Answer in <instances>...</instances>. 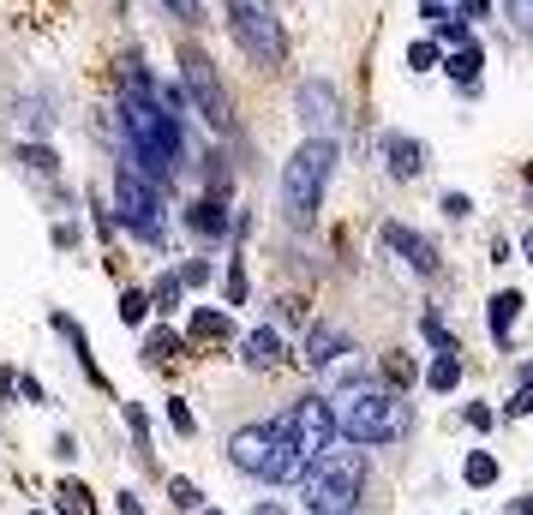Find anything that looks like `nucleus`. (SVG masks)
Wrapping results in <instances>:
<instances>
[{
  "mask_svg": "<svg viewBox=\"0 0 533 515\" xmlns=\"http://www.w3.org/2000/svg\"><path fill=\"white\" fill-rule=\"evenodd\" d=\"M120 132H126V162H132L144 180L168 186V180L180 174V162H186L180 114L162 102L156 78H150L138 60H126V72H120Z\"/></svg>",
  "mask_w": 533,
  "mask_h": 515,
  "instance_id": "1",
  "label": "nucleus"
},
{
  "mask_svg": "<svg viewBox=\"0 0 533 515\" xmlns=\"http://www.w3.org/2000/svg\"><path fill=\"white\" fill-rule=\"evenodd\" d=\"M330 414H336V438H348V444H396L414 426V408L390 390H372V384L342 390L330 402Z\"/></svg>",
  "mask_w": 533,
  "mask_h": 515,
  "instance_id": "2",
  "label": "nucleus"
},
{
  "mask_svg": "<svg viewBox=\"0 0 533 515\" xmlns=\"http://www.w3.org/2000/svg\"><path fill=\"white\" fill-rule=\"evenodd\" d=\"M228 462H234L240 474L264 480V486H300V474H306V456L294 450V438H288L276 420L240 426V432L228 438Z\"/></svg>",
  "mask_w": 533,
  "mask_h": 515,
  "instance_id": "3",
  "label": "nucleus"
},
{
  "mask_svg": "<svg viewBox=\"0 0 533 515\" xmlns=\"http://www.w3.org/2000/svg\"><path fill=\"white\" fill-rule=\"evenodd\" d=\"M330 174H336V138H306V144L288 156V168H282V216H288L294 228H312Z\"/></svg>",
  "mask_w": 533,
  "mask_h": 515,
  "instance_id": "4",
  "label": "nucleus"
},
{
  "mask_svg": "<svg viewBox=\"0 0 533 515\" xmlns=\"http://www.w3.org/2000/svg\"><path fill=\"white\" fill-rule=\"evenodd\" d=\"M306 510L312 515H360V486H366V456L360 450H324L306 474Z\"/></svg>",
  "mask_w": 533,
  "mask_h": 515,
  "instance_id": "5",
  "label": "nucleus"
},
{
  "mask_svg": "<svg viewBox=\"0 0 533 515\" xmlns=\"http://www.w3.org/2000/svg\"><path fill=\"white\" fill-rule=\"evenodd\" d=\"M114 216H120V228L138 234L144 246H162V186L144 180L126 156H120V168H114Z\"/></svg>",
  "mask_w": 533,
  "mask_h": 515,
  "instance_id": "6",
  "label": "nucleus"
},
{
  "mask_svg": "<svg viewBox=\"0 0 533 515\" xmlns=\"http://www.w3.org/2000/svg\"><path fill=\"white\" fill-rule=\"evenodd\" d=\"M228 30L264 72L288 60V36H282V18L270 0H228Z\"/></svg>",
  "mask_w": 533,
  "mask_h": 515,
  "instance_id": "7",
  "label": "nucleus"
},
{
  "mask_svg": "<svg viewBox=\"0 0 533 515\" xmlns=\"http://www.w3.org/2000/svg\"><path fill=\"white\" fill-rule=\"evenodd\" d=\"M180 84H186V96H192V114H204V126H210V132H234V102H228V90H222L216 66H210L198 48H186V54H180Z\"/></svg>",
  "mask_w": 533,
  "mask_h": 515,
  "instance_id": "8",
  "label": "nucleus"
},
{
  "mask_svg": "<svg viewBox=\"0 0 533 515\" xmlns=\"http://www.w3.org/2000/svg\"><path fill=\"white\" fill-rule=\"evenodd\" d=\"M276 426L294 438V450L306 456V468H312V462L336 444V414H330V402H324V396H300V402H294Z\"/></svg>",
  "mask_w": 533,
  "mask_h": 515,
  "instance_id": "9",
  "label": "nucleus"
},
{
  "mask_svg": "<svg viewBox=\"0 0 533 515\" xmlns=\"http://www.w3.org/2000/svg\"><path fill=\"white\" fill-rule=\"evenodd\" d=\"M294 108H300V120L312 126V138H330L336 126H342V96L324 84V78H312V84H300V96H294Z\"/></svg>",
  "mask_w": 533,
  "mask_h": 515,
  "instance_id": "10",
  "label": "nucleus"
},
{
  "mask_svg": "<svg viewBox=\"0 0 533 515\" xmlns=\"http://www.w3.org/2000/svg\"><path fill=\"white\" fill-rule=\"evenodd\" d=\"M384 246H390V252H402V258H408V270L438 276V246H432L426 234H414V228H402V222H384Z\"/></svg>",
  "mask_w": 533,
  "mask_h": 515,
  "instance_id": "11",
  "label": "nucleus"
},
{
  "mask_svg": "<svg viewBox=\"0 0 533 515\" xmlns=\"http://www.w3.org/2000/svg\"><path fill=\"white\" fill-rule=\"evenodd\" d=\"M378 150H384V162H390V174H396V180H414V174L426 168V144H420V138L384 132V144H378Z\"/></svg>",
  "mask_w": 533,
  "mask_h": 515,
  "instance_id": "12",
  "label": "nucleus"
},
{
  "mask_svg": "<svg viewBox=\"0 0 533 515\" xmlns=\"http://www.w3.org/2000/svg\"><path fill=\"white\" fill-rule=\"evenodd\" d=\"M342 354H348V336H342L336 324H312V336H306V366H312V372H330Z\"/></svg>",
  "mask_w": 533,
  "mask_h": 515,
  "instance_id": "13",
  "label": "nucleus"
},
{
  "mask_svg": "<svg viewBox=\"0 0 533 515\" xmlns=\"http://www.w3.org/2000/svg\"><path fill=\"white\" fill-rule=\"evenodd\" d=\"M186 228H192V234H204V240H222V234H228L234 222H228V204H222V198L210 192V198H198V204L186 210Z\"/></svg>",
  "mask_w": 533,
  "mask_h": 515,
  "instance_id": "14",
  "label": "nucleus"
},
{
  "mask_svg": "<svg viewBox=\"0 0 533 515\" xmlns=\"http://www.w3.org/2000/svg\"><path fill=\"white\" fill-rule=\"evenodd\" d=\"M48 324H54V330H60V336H66V348H72V354H78V372H84V378H90V384H96V390H108V378H102V366H96V354H90V342H84V330H78V324H72V318H66V312H54V318H48Z\"/></svg>",
  "mask_w": 533,
  "mask_h": 515,
  "instance_id": "15",
  "label": "nucleus"
},
{
  "mask_svg": "<svg viewBox=\"0 0 533 515\" xmlns=\"http://www.w3.org/2000/svg\"><path fill=\"white\" fill-rule=\"evenodd\" d=\"M240 360H246L252 372H276V366H282L288 354H282V336H276V330L264 324V330H252V336H246V348H240Z\"/></svg>",
  "mask_w": 533,
  "mask_h": 515,
  "instance_id": "16",
  "label": "nucleus"
},
{
  "mask_svg": "<svg viewBox=\"0 0 533 515\" xmlns=\"http://www.w3.org/2000/svg\"><path fill=\"white\" fill-rule=\"evenodd\" d=\"M522 306H528V300H522L516 288H504V294H498V300L486 306V324H492V336H498V342H510V330H516V318H522Z\"/></svg>",
  "mask_w": 533,
  "mask_h": 515,
  "instance_id": "17",
  "label": "nucleus"
},
{
  "mask_svg": "<svg viewBox=\"0 0 533 515\" xmlns=\"http://www.w3.org/2000/svg\"><path fill=\"white\" fill-rule=\"evenodd\" d=\"M192 336H198V342H228V336H234V324H228V312L198 306V312H192Z\"/></svg>",
  "mask_w": 533,
  "mask_h": 515,
  "instance_id": "18",
  "label": "nucleus"
},
{
  "mask_svg": "<svg viewBox=\"0 0 533 515\" xmlns=\"http://www.w3.org/2000/svg\"><path fill=\"white\" fill-rule=\"evenodd\" d=\"M462 480H468L474 492L498 486V456H492V450H474V456H468V468H462Z\"/></svg>",
  "mask_w": 533,
  "mask_h": 515,
  "instance_id": "19",
  "label": "nucleus"
},
{
  "mask_svg": "<svg viewBox=\"0 0 533 515\" xmlns=\"http://www.w3.org/2000/svg\"><path fill=\"white\" fill-rule=\"evenodd\" d=\"M480 66H486V54H480L474 42H462V48L450 54V78H456V84H474V78H480Z\"/></svg>",
  "mask_w": 533,
  "mask_h": 515,
  "instance_id": "20",
  "label": "nucleus"
},
{
  "mask_svg": "<svg viewBox=\"0 0 533 515\" xmlns=\"http://www.w3.org/2000/svg\"><path fill=\"white\" fill-rule=\"evenodd\" d=\"M426 384H432L438 396H450V390L462 384V360H456V354H438V360H432V372H426Z\"/></svg>",
  "mask_w": 533,
  "mask_h": 515,
  "instance_id": "21",
  "label": "nucleus"
},
{
  "mask_svg": "<svg viewBox=\"0 0 533 515\" xmlns=\"http://www.w3.org/2000/svg\"><path fill=\"white\" fill-rule=\"evenodd\" d=\"M54 504H60V515H90V492H84L78 480H60V492H54Z\"/></svg>",
  "mask_w": 533,
  "mask_h": 515,
  "instance_id": "22",
  "label": "nucleus"
},
{
  "mask_svg": "<svg viewBox=\"0 0 533 515\" xmlns=\"http://www.w3.org/2000/svg\"><path fill=\"white\" fill-rule=\"evenodd\" d=\"M144 312H150V294H144V288H126V294H120V324H132V330H138V324H144Z\"/></svg>",
  "mask_w": 533,
  "mask_h": 515,
  "instance_id": "23",
  "label": "nucleus"
},
{
  "mask_svg": "<svg viewBox=\"0 0 533 515\" xmlns=\"http://www.w3.org/2000/svg\"><path fill=\"white\" fill-rule=\"evenodd\" d=\"M18 162H24L30 174H48V180H54V150H42V144H24V150H18Z\"/></svg>",
  "mask_w": 533,
  "mask_h": 515,
  "instance_id": "24",
  "label": "nucleus"
},
{
  "mask_svg": "<svg viewBox=\"0 0 533 515\" xmlns=\"http://www.w3.org/2000/svg\"><path fill=\"white\" fill-rule=\"evenodd\" d=\"M150 306H156V312H174V306H180V276H162L156 294H150Z\"/></svg>",
  "mask_w": 533,
  "mask_h": 515,
  "instance_id": "25",
  "label": "nucleus"
},
{
  "mask_svg": "<svg viewBox=\"0 0 533 515\" xmlns=\"http://www.w3.org/2000/svg\"><path fill=\"white\" fill-rule=\"evenodd\" d=\"M438 60H444V54H438V42H414V48H408V66H414V72H432Z\"/></svg>",
  "mask_w": 533,
  "mask_h": 515,
  "instance_id": "26",
  "label": "nucleus"
},
{
  "mask_svg": "<svg viewBox=\"0 0 533 515\" xmlns=\"http://www.w3.org/2000/svg\"><path fill=\"white\" fill-rule=\"evenodd\" d=\"M168 498H174L180 510H198V504H204V492H198L192 480H168Z\"/></svg>",
  "mask_w": 533,
  "mask_h": 515,
  "instance_id": "27",
  "label": "nucleus"
},
{
  "mask_svg": "<svg viewBox=\"0 0 533 515\" xmlns=\"http://www.w3.org/2000/svg\"><path fill=\"white\" fill-rule=\"evenodd\" d=\"M426 342H438V354H456V342H450V330H444L438 312H426Z\"/></svg>",
  "mask_w": 533,
  "mask_h": 515,
  "instance_id": "28",
  "label": "nucleus"
},
{
  "mask_svg": "<svg viewBox=\"0 0 533 515\" xmlns=\"http://www.w3.org/2000/svg\"><path fill=\"white\" fill-rule=\"evenodd\" d=\"M384 378H390V384H414V360H408V354H390V360H384Z\"/></svg>",
  "mask_w": 533,
  "mask_h": 515,
  "instance_id": "29",
  "label": "nucleus"
},
{
  "mask_svg": "<svg viewBox=\"0 0 533 515\" xmlns=\"http://www.w3.org/2000/svg\"><path fill=\"white\" fill-rule=\"evenodd\" d=\"M168 420H174V432H180V438H192V432H198V420H192V408H186V402H168Z\"/></svg>",
  "mask_w": 533,
  "mask_h": 515,
  "instance_id": "30",
  "label": "nucleus"
},
{
  "mask_svg": "<svg viewBox=\"0 0 533 515\" xmlns=\"http://www.w3.org/2000/svg\"><path fill=\"white\" fill-rule=\"evenodd\" d=\"M504 18L522 24V30H533V0H504Z\"/></svg>",
  "mask_w": 533,
  "mask_h": 515,
  "instance_id": "31",
  "label": "nucleus"
},
{
  "mask_svg": "<svg viewBox=\"0 0 533 515\" xmlns=\"http://www.w3.org/2000/svg\"><path fill=\"white\" fill-rule=\"evenodd\" d=\"M204 282H210V264H204V258H192V264L180 270V288H204Z\"/></svg>",
  "mask_w": 533,
  "mask_h": 515,
  "instance_id": "32",
  "label": "nucleus"
},
{
  "mask_svg": "<svg viewBox=\"0 0 533 515\" xmlns=\"http://www.w3.org/2000/svg\"><path fill=\"white\" fill-rule=\"evenodd\" d=\"M228 300H234V306H246V270H240V258L228 264Z\"/></svg>",
  "mask_w": 533,
  "mask_h": 515,
  "instance_id": "33",
  "label": "nucleus"
},
{
  "mask_svg": "<svg viewBox=\"0 0 533 515\" xmlns=\"http://www.w3.org/2000/svg\"><path fill=\"white\" fill-rule=\"evenodd\" d=\"M174 354H180V342H174L168 330H156V336H150V360H174Z\"/></svg>",
  "mask_w": 533,
  "mask_h": 515,
  "instance_id": "34",
  "label": "nucleus"
},
{
  "mask_svg": "<svg viewBox=\"0 0 533 515\" xmlns=\"http://www.w3.org/2000/svg\"><path fill=\"white\" fill-rule=\"evenodd\" d=\"M126 426H132V438H138V450H150V420H144V408H126Z\"/></svg>",
  "mask_w": 533,
  "mask_h": 515,
  "instance_id": "35",
  "label": "nucleus"
},
{
  "mask_svg": "<svg viewBox=\"0 0 533 515\" xmlns=\"http://www.w3.org/2000/svg\"><path fill=\"white\" fill-rule=\"evenodd\" d=\"M162 6H168L174 18H186V24H204V6H198V0H162Z\"/></svg>",
  "mask_w": 533,
  "mask_h": 515,
  "instance_id": "36",
  "label": "nucleus"
},
{
  "mask_svg": "<svg viewBox=\"0 0 533 515\" xmlns=\"http://www.w3.org/2000/svg\"><path fill=\"white\" fill-rule=\"evenodd\" d=\"M468 210H474V204H468V192H444V216H456V222H462Z\"/></svg>",
  "mask_w": 533,
  "mask_h": 515,
  "instance_id": "37",
  "label": "nucleus"
},
{
  "mask_svg": "<svg viewBox=\"0 0 533 515\" xmlns=\"http://www.w3.org/2000/svg\"><path fill=\"white\" fill-rule=\"evenodd\" d=\"M18 396H24V402H48V396H42V384H36V378H18Z\"/></svg>",
  "mask_w": 533,
  "mask_h": 515,
  "instance_id": "38",
  "label": "nucleus"
},
{
  "mask_svg": "<svg viewBox=\"0 0 533 515\" xmlns=\"http://www.w3.org/2000/svg\"><path fill=\"white\" fill-rule=\"evenodd\" d=\"M510 414H533V384L522 390V396H516V402H510Z\"/></svg>",
  "mask_w": 533,
  "mask_h": 515,
  "instance_id": "39",
  "label": "nucleus"
},
{
  "mask_svg": "<svg viewBox=\"0 0 533 515\" xmlns=\"http://www.w3.org/2000/svg\"><path fill=\"white\" fill-rule=\"evenodd\" d=\"M468 18H486V0H462V24Z\"/></svg>",
  "mask_w": 533,
  "mask_h": 515,
  "instance_id": "40",
  "label": "nucleus"
},
{
  "mask_svg": "<svg viewBox=\"0 0 533 515\" xmlns=\"http://www.w3.org/2000/svg\"><path fill=\"white\" fill-rule=\"evenodd\" d=\"M120 515H144V504H138L132 492H120Z\"/></svg>",
  "mask_w": 533,
  "mask_h": 515,
  "instance_id": "41",
  "label": "nucleus"
},
{
  "mask_svg": "<svg viewBox=\"0 0 533 515\" xmlns=\"http://www.w3.org/2000/svg\"><path fill=\"white\" fill-rule=\"evenodd\" d=\"M12 390H18V378H12V372H0V402H6Z\"/></svg>",
  "mask_w": 533,
  "mask_h": 515,
  "instance_id": "42",
  "label": "nucleus"
},
{
  "mask_svg": "<svg viewBox=\"0 0 533 515\" xmlns=\"http://www.w3.org/2000/svg\"><path fill=\"white\" fill-rule=\"evenodd\" d=\"M252 515H288V510H282V504H258Z\"/></svg>",
  "mask_w": 533,
  "mask_h": 515,
  "instance_id": "43",
  "label": "nucleus"
},
{
  "mask_svg": "<svg viewBox=\"0 0 533 515\" xmlns=\"http://www.w3.org/2000/svg\"><path fill=\"white\" fill-rule=\"evenodd\" d=\"M510 515H533V498H522V504H510Z\"/></svg>",
  "mask_w": 533,
  "mask_h": 515,
  "instance_id": "44",
  "label": "nucleus"
},
{
  "mask_svg": "<svg viewBox=\"0 0 533 515\" xmlns=\"http://www.w3.org/2000/svg\"><path fill=\"white\" fill-rule=\"evenodd\" d=\"M522 252H528V264H533V228H528V234H522Z\"/></svg>",
  "mask_w": 533,
  "mask_h": 515,
  "instance_id": "45",
  "label": "nucleus"
},
{
  "mask_svg": "<svg viewBox=\"0 0 533 515\" xmlns=\"http://www.w3.org/2000/svg\"><path fill=\"white\" fill-rule=\"evenodd\" d=\"M426 6H444V0H426Z\"/></svg>",
  "mask_w": 533,
  "mask_h": 515,
  "instance_id": "46",
  "label": "nucleus"
},
{
  "mask_svg": "<svg viewBox=\"0 0 533 515\" xmlns=\"http://www.w3.org/2000/svg\"><path fill=\"white\" fill-rule=\"evenodd\" d=\"M204 515H222V510H204Z\"/></svg>",
  "mask_w": 533,
  "mask_h": 515,
  "instance_id": "47",
  "label": "nucleus"
},
{
  "mask_svg": "<svg viewBox=\"0 0 533 515\" xmlns=\"http://www.w3.org/2000/svg\"><path fill=\"white\" fill-rule=\"evenodd\" d=\"M36 515H42V510H36Z\"/></svg>",
  "mask_w": 533,
  "mask_h": 515,
  "instance_id": "48",
  "label": "nucleus"
}]
</instances>
